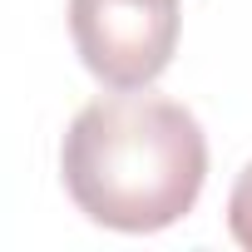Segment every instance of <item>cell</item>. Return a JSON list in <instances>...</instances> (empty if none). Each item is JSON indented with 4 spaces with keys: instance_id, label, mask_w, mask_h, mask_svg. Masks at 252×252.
<instances>
[{
    "instance_id": "1",
    "label": "cell",
    "mask_w": 252,
    "mask_h": 252,
    "mask_svg": "<svg viewBox=\"0 0 252 252\" xmlns=\"http://www.w3.org/2000/svg\"><path fill=\"white\" fill-rule=\"evenodd\" d=\"M60 173L89 222L163 232L193 213L208 183V139L183 104L119 89L74 114L60 144Z\"/></svg>"
},
{
    "instance_id": "2",
    "label": "cell",
    "mask_w": 252,
    "mask_h": 252,
    "mask_svg": "<svg viewBox=\"0 0 252 252\" xmlns=\"http://www.w3.org/2000/svg\"><path fill=\"white\" fill-rule=\"evenodd\" d=\"M84 69L109 89H149L178 50V0H69Z\"/></svg>"
},
{
    "instance_id": "3",
    "label": "cell",
    "mask_w": 252,
    "mask_h": 252,
    "mask_svg": "<svg viewBox=\"0 0 252 252\" xmlns=\"http://www.w3.org/2000/svg\"><path fill=\"white\" fill-rule=\"evenodd\" d=\"M227 232H232L237 247L252 252V163H247V168L237 173V183H232V198H227Z\"/></svg>"
}]
</instances>
